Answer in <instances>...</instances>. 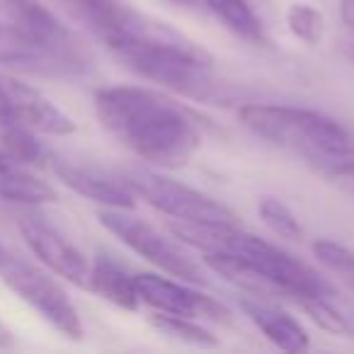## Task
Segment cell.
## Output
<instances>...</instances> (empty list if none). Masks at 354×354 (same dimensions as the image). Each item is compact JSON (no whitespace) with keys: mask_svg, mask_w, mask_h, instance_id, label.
I'll list each match as a JSON object with an SVG mask.
<instances>
[{"mask_svg":"<svg viewBox=\"0 0 354 354\" xmlns=\"http://www.w3.org/2000/svg\"><path fill=\"white\" fill-rule=\"evenodd\" d=\"M100 124L141 160L187 165L202 146L197 119L167 95L141 85H112L95 93Z\"/></svg>","mask_w":354,"mask_h":354,"instance_id":"6da1fadb","label":"cell"},{"mask_svg":"<svg viewBox=\"0 0 354 354\" xmlns=\"http://www.w3.org/2000/svg\"><path fill=\"white\" fill-rule=\"evenodd\" d=\"M238 117L255 136L291 153L315 160H342L354 156V133L328 114L291 104L250 102L238 109Z\"/></svg>","mask_w":354,"mask_h":354,"instance_id":"7a4b0ae2","label":"cell"},{"mask_svg":"<svg viewBox=\"0 0 354 354\" xmlns=\"http://www.w3.org/2000/svg\"><path fill=\"white\" fill-rule=\"evenodd\" d=\"M64 10L104 44L124 66L165 44L177 30L133 10L127 0H59Z\"/></svg>","mask_w":354,"mask_h":354,"instance_id":"3957f363","label":"cell"},{"mask_svg":"<svg viewBox=\"0 0 354 354\" xmlns=\"http://www.w3.org/2000/svg\"><path fill=\"white\" fill-rule=\"evenodd\" d=\"M0 281L15 296H20L30 308H35L64 337H83V320H80L78 308L71 301V296L66 294L64 286L54 277L46 274L44 270L8 252L0 260Z\"/></svg>","mask_w":354,"mask_h":354,"instance_id":"277c9868","label":"cell"},{"mask_svg":"<svg viewBox=\"0 0 354 354\" xmlns=\"http://www.w3.org/2000/svg\"><path fill=\"white\" fill-rule=\"evenodd\" d=\"M97 218L112 236H117L136 255L146 257L158 270L187 281V284H207V274H204L202 265L197 260H192L189 252L183 250L180 243L162 236L151 223L131 216L129 209H102L97 214Z\"/></svg>","mask_w":354,"mask_h":354,"instance_id":"5b68a950","label":"cell"},{"mask_svg":"<svg viewBox=\"0 0 354 354\" xmlns=\"http://www.w3.org/2000/svg\"><path fill=\"white\" fill-rule=\"evenodd\" d=\"M129 185L133 187L136 197L151 204L160 214H167L175 221L187 223H238L236 214L226 204L216 202L209 194L187 187L183 183H175L170 177H162L146 167H131L124 172Z\"/></svg>","mask_w":354,"mask_h":354,"instance_id":"8992f818","label":"cell"},{"mask_svg":"<svg viewBox=\"0 0 354 354\" xmlns=\"http://www.w3.org/2000/svg\"><path fill=\"white\" fill-rule=\"evenodd\" d=\"M22 127L46 136H71L75 122L44 93L0 73V129Z\"/></svg>","mask_w":354,"mask_h":354,"instance_id":"52a82bcc","label":"cell"},{"mask_svg":"<svg viewBox=\"0 0 354 354\" xmlns=\"http://www.w3.org/2000/svg\"><path fill=\"white\" fill-rule=\"evenodd\" d=\"M138 301L160 313L185 315L209 323H231V313L221 301L187 286V281H172L160 274H136Z\"/></svg>","mask_w":354,"mask_h":354,"instance_id":"ba28073f","label":"cell"},{"mask_svg":"<svg viewBox=\"0 0 354 354\" xmlns=\"http://www.w3.org/2000/svg\"><path fill=\"white\" fill-rule=\"evenodd\" d=\"M51 170L66 187L104 209H133L136 204V192L124 172H112L95 162L61 156L51 158Z\"/></svg>","mask_w":354,"mask_h":354,"instance_id":"9c48e42d","label":"cell"},{"mask_svg":"<svg viewBox=\"0 0 354 354\" xmlns=\"http://www.w3.org/2000/svg\"><path fill=\"white\" fill-rule=\"evenodd\" d=\"M20 233L30 250L59 277L68 279L75 286L88 289L90 281V262L85 255L44 216L27 214L20 218Z\"/></svg>","mask_w":354,"mask_h":354,"instance_id":"30bf717a","label":"cell"},{"mask_svg":"<svg viewBox=\"0 0 354 354\" xmlns=\"http://www.w3.org/2000/svg\"><path fill=\"white\" fill-rule=\"evenodd\" d=\"M0 64L49 75H71L59 54L15 22H0Z\"/></svg>","mask_w":354,"mask_h":354,"instance_id":"8fae6325","label":"cell"},{"mask_svg":"<svg viewBox=\"0 0 354 354\" xmlns=\"http://www.w3.org/2000/svg\"><path fill=\"white\" fill-rule=\"evenodd\" d=\"M241 306L245 310L248 320H252L265 333V337L270 342H274L279 349H284V352H306L310 347L306 328L286 310L265 304L260 299H243Z\"/></svg>","mask_w":354,"mask_h":354,"instance_id":"7c38bea8","label":"cell"},{"mask_svg":"<svg viewBox=\"0 0 354 354\" xmlns=\"http://www.w3.org/2000/svg\"><path fill=\"white\" fill-rule=\"evenodd\" d=\"M88 289H93L104 301L119 306V308L136 310L138 308V291H136V274L129 270L117 257L100 252L90 265V281Z\"/></svg>","mask_w":354,"mask_h":354,"instance_id":"4fadbf2b","label":"cell"},{"mask_svg":"<svg viewBox=\"0 0 354 354\" xmlns=\"http://www.w3.org/2000/svg\"><path fill=\"white\" fill-rule=\"evenodd\" d=\"M0 199L15 204H49L56 199V189L22 170L15 158L0 148Z\"/></svg>","mask_w":354,"mask_h":354,"instance_id":"5bb4252c","label":"cell"},{"mask_svg":"<svg viewBox=\"0 0 354 354\" xmlns=\"http://www.w3.org/2000/svg\"><path fill=\"white\" fill-rule=\"evenodd\" d=\"M204 3L228 32L250 44H267L265 27L248 0H204Z\"/></svg>","mask_w":354,"mask_h":354,"instance_id":"9a60e30c","label":"cell"},{"mask_svg":"<svg viewBox=\"0 0 354 354\" xmlns=\"http://www.w3.org/2000/svg\"><path fill=\"white\" fill-rule=\"evenodd\" d=\"M148 323L158 330V333L167 335V337L177 339V342L194 344V347H216L218 337L214 333H209L204 325H199L194 318H185V315H172V313H160L153 310L148 315Z\"/></svg>","mask_w":354,"mask_h":354,"instance_id":"2e32d148","label":"cell"},{"mask_svg":"<svg viewBox=\"0 0 354 354\" xmlns=\"http://www.w3.org/2000/svg\"><path fill=\"white\" fill-rule=\"evenodd\" d=\"M257 212H260V218L274 236L284 238V241H301L304 238V226L281 199L262 197L260 204H257Z\"/></svg>","mask_w":354,"mask_h":354,"instance_id":"e0dca14e","label":"cell"},{"mask_svg":"<svg viewBox=\"0 0 354 354\" xmlns=\"http://www.w3.org/2000/svg\"><path fill=\"white\" fill-rule=\"evenodd\" d=\"M313 255L318 257L320 265L328 267L333 274L342 279V284H347L354 291V252L347 245L323 238V241L313 243Z\"/></svg>","mask_w":354,"mask_h":354,"instance_id":"ac0fdd59","label":"cell"},{"mask_svg":"<svg viewBox=\"0 0 354 354\" xmlns=\"http://www.w3.org/2000/svg\"><path fill=\"white\" fill-rule=\"evenodd\" d=\"M286 25H289V32L296 39H301L308 46H315L323 39V15L313 6H308V3H294L286 10Z\"/></svg>","mask_w":354,"mask_h":354,"instance_id":"d6986e66","label":"cell"},{"mask_svg":"<svg viewBox=\"0 0 354 354\" xmlns=\"http://www.w3.org/2000/svg\"><path fill=\"white\" fill-rule=\"evenodd\" d=\"M330 177H333L339 187L354 192V156L352 158H342L339 162L335 160V167L330 170Z\"/></svg>","mask_w":354,"mask_h":354,"instance_id":"ffe728a7","label":"cell"},{"mask_svg":"<svg viewBox=\"0 0 354 354\" xmlns=\"http://www.w3.org/2000/svg\"><path fill=\"white\" fill-rule=\"evenodd\" d=\"M342 20L344 25L354 27V0H342Z\"/></svg>","mask_w":354,"mask_h":354,"instance_id":"44dd1931","label":"cell"},{"mask_svg":"<svg viewBox=\"0 0 354 354\" xmlns=\"http://www.w3.org/2000/svg\"><path fill=\"white\" fill-rule=\"evenodd\" d=\"M10 10H12V0H0V22L10 20Z\"/></svg>","mask_w":354,"mask_h":354,"instance_id":"7402d4cb","label":"cell"},{"mask_svg":"<svg viewBox=\"0 0 354 354\" xmlns=\"http://www.w3.org/2000/svg\"><path fill=\"white\" fill-rule=\"evenodd\" d=\"M172 3H177V6H187V8H194V6H199L202 0H172Z\"/></svg>","mask_w":354,"mask_h":354,"instance_id":"603a6c76","label":"cell"},{"mask_svg":"<svg viewBox=\"0 0 354 354\" xmlns=\"http://www.w3.org/2000/svg\"><path fill=\"white\" fill-rule=\"evenodd\" d=\"M347 54H349V59H352V61H354V39H352V41H349V46H347Z\"/></svg>","mask_w":354,"mask_h":354,"instance_id":"cb8c5ba5","label":"cell"},{"mask_svg":"<svg viewBox=\"0 0 354 354\" xmlns=\"http://www.w3.org/2000/svg\"><path fill=\"white\" fill-rule=\"evenodd\" d=\"M8 252H10V250H8V248H6V245H3V243H0V260H3V257H6V255H8Z\"/></svg>","mask_w":354,"mask_h":354,"instance_id":"d4e9b609","label":"cell"}]
</instances>
